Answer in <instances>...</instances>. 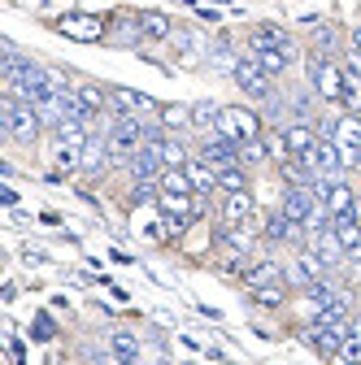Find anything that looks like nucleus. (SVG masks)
Returning a JSON list of instances; mask_svg holds the SVG:
<instances>
[{"instance_id":"obj_10","label":"nucleus","mask_w":361,"mask_h":365,"mask_svg":"<svg viewBox=\"0 0 361 365\" xmlns=\"http://www.w3.org/2000/svg\"><path fill=\"white\" fill-rule=\"evenodd\" d=\"M322 274H327V261L322 257H313V252H300L292 265H288V279L296 287H313V283H322Z\"/></svg>"},{"instance_id":"obj_4","label":"nucleus","mask_w":361,"mask_h":365,"mask_svg":"<svg viewBox=\"0 0 361 365\" xmlns=\"http://www.w3.org/2000/svg\"><path fill=\"white\" fill-rule=\"evenodd\" d=\"M200 161H205V165H213V170L244 165V161H240V144H235V140H227V135H218V130H209L205 140H200Z\"/></svg>"},{"instance_id":"obj_20","label":"nucleus","mask_w":361,"mask_h":365,"mask_svg":"<svg viewBox=\"0 0 361 365\" xmlns=\"http://www.w3.org/2000/svg\"><path fill=\"white\" fill-rule=\"evenodd\" d=\"M253 61L275 78V74H283L288 70V61H292V53H279V48H253Z\"/></svg>"},{"instance_id":"obj_22","label":"nucleus","mask_w":361,"mask_h":365,"mask_svg":"<svg viewBox=\"0 0 361 365\" xmlns=\"http://www.w3.org/2000/svg\"><path fill=\"white\" fill-rule=\"evenodd\" d=\"M183 170H188V178H192V187H196V192L218 187V170H213V165H205V161H188Z\"/></svg>"},{"instance_id":"obj_7","label":"nucleus","mask_w":361,"mask_h":365,"mask_svg":"<svg viewBox=\"0 0 361 365\" xmlns=\"http://www.w3.org/2000/svg\"><path fill=\"white\" fill-rule=\"evenodd\" d=\"M157 209L166 213V226H170L174 235L196 217V200H192V196H174V192H161V196H157Z\"/></svg>"},{"instance_id":"obj_2","label":"nucleus","mask_w":361,"mask_h":365,"mask_svg":"<svg viewBox=\"0 0 361 365\" xmlns=\"http://www.w3.org/2000/svg\"><path fill=\"white\" fill-rule=\"evenodd\" d=\"M218 135H227L235 144H248V140H261V118L244 105H227L218 113Z\"/></svg>"},{"instance_id":"obj_30","label":"nucleus","mask_w":361,"mask_h":365,"mask_svg":"<svg viewBox=\"0 0 361 365\" xmlns=\"http://www.w3.org/2000/svg\"><path fill=\"white\" fill-rule=\"evenodd\" d=\"M352 48H357V57H361V26L352 31Z\"/></svg>"},{"instance_id":"obj_6","label":"nucleus","mask_w":361,"mask_h":365,"mask_svg":"<svg viewBox=\"0 0 361 365\" xmlns=\"http://www.w3.org/2000/svg\"><path fill=\"white\" fill-rule=\"evenodd\" d=\"M318 205H322V196L313 192V187H288V192H283V205H279V213L305 226V222L313 217V209H318Z\"/></svg>"},{"instance_id":"obj_8","label":"nucleus","mask_w":361,"mask_h":365,"mask_svg":"<svg viewBox=\"0 0 361 365\" xmlns=\"http://www.w3.org/2000/svg\"><path fill=\"white\" fill-rule=\"evenodd\" d=\"M57 31H61L66 39H83V43L105 39V22H101V18H92V14H66V18L57 22Z\"/></svg>"},{"instance_id":"obj_3","label":"nucleus","mask_w":361,"mask_h":365,"mask_svg":"<svg viewBox=\"0 0 361 365\" xmlns=\"http://www.w3.org/2000/svg\"><path fill=\"white\" fill-rule=\"evenodd\" d=\"M309 83L322 101H340L344 105V70L327 57H309Z\"/></svg>"},{"instance_id":"obj_26","label":"nucleus","mask_w":361,"mask_h":365,"mask_svg":"<svg viewBox=\"0 0 361 365\" xmlns=\"http://www.w3.org/2000/svg\"><path fill=\"white\" fill-rule=\"evenodd\" d=\"M218 105H209V101H200V105H192V126H200V130H218Z\"/></svg>"},{"instance_id":"obj_29","label":"nucleus","mask_w":361,"mask_h":365,"mask_svg":"<svg viewBox=\"0 0 361 365\" xmlns=\"http://www.w3.org/2000/svg\"><path fill=\"white\" fill-rule=\"evenodd\" d=\"M31 331H35V339H53V322H49L44 313L35 317V327H31Z\"/></svg>"},{"instance_id":"obj_1","label":"nucleus","mask_w":361,"mask_h":365,"mask_svg":"<svg viewBox=\"0 0 361 365\" xmlns=\"http://www.w3.org/2000/svg\"><path fill=\"white\" fill-rule=\"evenodd\" d=\"M0 118H5V130L14 135L18 144H31L35 135H39V126H44L39 109H35V105H26V101H14V96L0 101Z\"/></svg>"},{"instance_id":"obj_24","label":"nucleus","mask_w":361,"mask_h":365,"mask_svg":"<svg viewBox=\"0 0 361 365\" xmlns=\"http://www.w3.org/2000/svg\"><path fill=\"white\" fill-rule=\"evenodd\" d=\"M218 187H222V192H248V174H244L240 165L218 170Z\"/></svg>"},{"instance_id":"obj_15","label":"nucleus","mask_w":361,"mask_h":365,"mask_svg":"<svg viewBox=\"0 0 361 365\" xmlns=\"http://www.w3.org/2000/svg\"><path fill=\"white\" fill-rule=\"evenodd\" d=\"M300 231H305L300 222H292V217L275 213V217H270V226H265V240H270V244H296V240H300Z\"/></svg>"},{"instance_id":"obj_28","label":"nucleus","mask_w":361,"mask_h":365,"mask_svg":"<svg viewBox=\"0 0 361 365\" xmlns=\"http://www.w3.org/2000/svg\"><path fill=\"white\" fill-rule=\"evenodd\" d=\"M253 296H257V304H270V309L283 304V287H257Z\"/></svg>"},{"instance_id":"obj_11","label":"nucleus","mask_w":361,"mask_h":365,"mask_svg":"<svg viewBox=\"0 0 361 365\" xmlns=\"http://www.w3.org/2000/svg\"><path fill=\"white\" fill-rule=\"evenodd\" d=\"M283 140H288L292 157H309L313 148H318V140H322V135L313 130L309 122H292V126H283Z\"/></svg>"},{"instance_id":"obj_5","label":"nucleus","mask_w":361,"mask_h":365,"mask_svg":"<svg viewBox=\"0 0 361 365\" xmlns=\"http://www.w3.org/2000/svg\"><path fill=\"white\" fill-rule=\"evenodd\" d=\"M231 74H235V83H240V87L248 91L253 101H270V96H275V87H270V74H265V70H261V66H257L253 57L235 61V70H231Z\"/></svg>"},{"instance_id":"obj_17","label":"nucleus","mask_w":361,"mask_h":365,"mask_svg":"<svg viewBox=\"0 0 361 365\" xmlns=\"http://www.w3.org/2000/svg\"><path fill=\"white\" fill-rule=\"evenodd\" d=\"M253 48H279V53H292V35L279 31V26H257V31H253Z\"/></svg>"},{"instance_id":"obj_16","label":"nucleus","mask_w":361,"mask_h":365,"mask_svg":"<svg viewBox=\"0 0 361 365\" xmlns=\"http://www.w3.org/2000/svg\"><path fill=\"white\" fill-rule=\"evenodd\" d=\"M309 252L313 257H322L327 265H335L340 257H344V244H340V235L331 231V226H327V231H318V235H313V244H309Z\"/></svg>"},{"instance_id":"obj_13","label":"nucleus","mask_w":361,"mask_h":365,"mask_svg":"<svg viewBox=\"0 0 361 365\" xmlns=\"http://www.w3.org/2000/svg\"><path fill=\"white\" fill-rule=\"evenodd\" d=\"M248 217H253V196L248 192H231L227 205H222V226L231 231V226H244Z\"/></svg>"},{"instance_id":"obj_9","label":"nucleus","mask_w":361,"mask_h":365,"mask_svg":"<svg viewBox=\"0 0 361 365\" xmlns=\"http://www.w3.org/2000/svg\"><path fill=\"white\" fill-rule=\"evenodd\" d=\"M113 105H118V113H131V118H144V122H148L153 113H161L153 96H144V91H131V87H113Z\"/></svg>"},{"instance_id":"obj_23","label":"nucleus","mask_w":361,"mask_h":365,"mask_svg":"<svg viewBox=\"0 0 361 365\" xmlns=\"http://www.w3.org/2000/svg\"><path fill=\"white\" fill-rule=\"evenodd\" d=\"M157 187H161V192H174V196H192V192H196L192 178H188V170H166Z\"/></svg>"},{"instance_id":"obj_14","label":"nucleus","mask_w":361,"mask_h":365,"mask_svg":"<svg viewBox=\"0 0 361 365\" xmlns=\"http://www.w3.org/2000/svg\"><path fill=\"white\" fill-rule=\"evenodd\" d=\"M244 279H248V287L257 292V287H279L283 279H288V269H279L275 261H257L248 274H244Z\"/></svg>"},{"instance_id":"obj_25","label":"nucleus","mask_w":361,"mask_h":365,"mask_svg":"<svg viewBox=\"0 0 361 365\" xmlns=\"http://www.w3.org/2000/svg\"><path fill=\"white\" fill-rule=\"evenodd\" d=\"M140 31H144L148 39H166V35H170V18H166V14H140Z\"/></svg>"},{"instance_id":"obj_27","label":"nucleus","mask_w":361,"mask_h":365,"mask_svg":"<svg viewBox=\"0 0 361 365\" xmlns=\"http://www.w3.org/2000/svg\"><path fill=\"white\" fill-rule=\"evenodd\" d=\"M188 122H192V109H183V105H166L161 109V126H170V130L188 126Z\"/></svg>"},{"instance_id":"obj_21","label":"nucleus","mask_w":361,"mask_h":365,"mask_svg":"<svg viewBox=\"0 0 361 365\" xmlns=\"http://www.w3.org/2000/svg\"><path fill=\"white\" fill-rule=\"evenodd\" d=\"M153 144H157V153H161V165H166V170H183V165H188V148L178 144V140H166V135H161V140H153Z\"/></svg>"},{"instance_id":"obj_12","label":"nucleus","mask_w":361,"mask_h":365,"mask_svg":"<svg viewBox=\"0 0 361 365\" xmlns=\"http://www.w3.org/2000/svg\"><path fill=\"white\" fill-rule=\"evenodd\" d=\"M331 231L340 235V244H344V257L361 261V222H357L352 213H344V217H331Z\"/></svg>"},{"instance_id":"obj_19","label":"nucleus","mask_w":361,"mask_h":365,"mask_svg":"<svg viewBox=\"0 0 361 365\" xmlns=\"http://www.w3.org/2000/svg\"><path fill=\"white\" fill-rule=\"evenodd\" d=\"M109 157V135H87L83 144V170H101Z\"/></svg>"},{"instance_id":"obj_18","label":"nucleus","mask_w":361,"mask_h":365,"mask_svg":"<svg viewBox=\"0 0 361 365\" xmlns=\"http://www.w3.org/2000/svg\"><path fill=\"white\" fill-rule=\"evenodd\" d=\"M109 352L122 356L126 365H140V339H135L131 331H113V335H109Z\"/></svg>"}]
</instances>
